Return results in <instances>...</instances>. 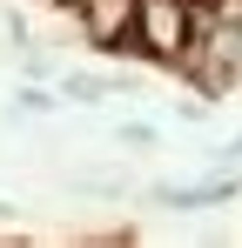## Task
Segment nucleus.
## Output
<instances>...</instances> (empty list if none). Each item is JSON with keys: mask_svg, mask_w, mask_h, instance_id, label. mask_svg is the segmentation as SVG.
<instances>
[{"mask_svg": "<svg viewBox=\"0 0 242 248\" xmlns=\"http://www.w3.org/2000/svg\"><path fill=\"white\" fill-rule=\"evenodd\" d=\"M141 47L155 61H189V41H195V7L189 0H141V20H135Z\"/></svg>", "mask_w": 242, "mask_h": 248, "instance_id": "nucleus-1", "label": "nucleus"}, {"mask_svg": "<svg viewBox=\"0 0 242 248\" xmlns=\"http://www.w3.org/2000/svg\"><path fill=\"white\" fill-rule=\"evenodd\" d=\"M68 7H74V20L87 27V41H94V47H121V41H135L141 0H68Z\"/></svg>", "mask_w": 242, "mask_h": 248, "instance_id": "nucleus-2", "label": "nucleus"}, {"mask_svg": "<svg viewBox=\"0 0 242 248\" xmlns=\"http://www.w3.org/2000/svg\"><path fill=\"white\" fill-rule=\"evenodd\" d=\"M14 101H20V114H47V108H54V101H47V94H40V87H20V94H14Z\"/></svg>", "mask_w": 242, "mask_h": 248, "instance_id": "nucleus-3", "label": "nucleus"}]
</instances>
